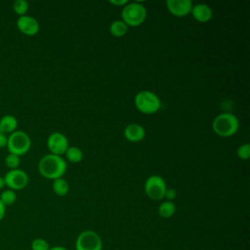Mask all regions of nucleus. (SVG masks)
Masks as SVG:
<instances>
[{
  "label": "nucleus",
  "mask_w": 250,
  "mask_h": 250,
  "mask_svg": "<svg viewBox=\"0 0 250 250\" xmlns=\"http://www.w3.org/2000/svg\"><path fill=\"white\" fill-rule=\"evenodd\" d=\"M7 142H8V136L0 132V148L7 146Z\"/></svg>",
  "instance_id": "obj_25"
},
{
  "label": "nucleus",
  "mask_w": 250,
  "mask_h": 250,
  "mask_svg": "<svg viewBox=\"0 0 250 250\" xmlns=\"http://www.w3.org/2000/svg\"><path fill=\"white\" fill-rule=\"evenodd\" d=\"M166 189V183L159 175L149 176L145 183V192L152 200H160L164 198Z\"/></svg>",
  "instance_id": "obj_7"
},
{
  "label": "nucleus",
  "mask_w": 250,
  "mask_h": 250,
  "mask_svg": "<svg viewBox=\"0 0 250 250\" xmlns=\"http://www.w3.org/2000/svg\"><path fill=\"white\" fill-rule=\"evenodd\" d=\"M75 250H103L102 237L92 229L83 230L75 240Z\"/></svg>",
  "instance_id": "obj_6"
},
{
  "label": "nucleus",
  "mask_w": 250,
  "mask_h": 250,
  "mask_svg": "<svg viewBox=\"0 0 250 250\" xmlns=\"http://www.w3.org/2000/svg\"><path fill=\"white\" fill-rule=\"evenodd\" d=\"M190 13L192 14V17L200 22H206L210 21L213 16L212 9L207 4H203V3H198L193 5Z\"/></svg>",
  "instance_id": "obj_13"
},
{
  "label": "nucleus",
  "mask_w": 250,
  "mask_h": 250,
  "mask_svg": "<svg viewBox=\"0 0 250 250\" xmlns=\"http://www.w3.org/2000/svg\"><path fill=\"white\" fill-rule=\"evenodd\" d=\"M166 6L172 15L185 17L190 13L193 3L191 0H167Z\"/></svg>",
  "instance_id": "obj_11"
},
{
  "label": "nucleus",
  "mask_w": 250,
  "mask_h": 250,
  "mask_svg": "<svg viewBox=\"0 0 250 250\" xmlns=\"http://www.w3.org/2000/svg\"><path fill=\"white\" fill-rule=\"evenodd\" d=\"M47 146L52 154L62 156L68 148L67 138L60 132H54L47 139Z\"/></svg>",
  "instance_id": "obj_9"
},
{
  "label": "nucleus",
  "mask_w": 250,
  "mask_h": 250,
  "mask_svg": "<svg viewBox=\"0 0 250 250\" xmlns=\"http://www.w3.org/2000/svg\"><path fill=\"white\" fill-rule=\"evenodd\" d=\"M6 214V206L0 201V222L4 219Z\"/></svg>",
  "instance_id": "obj_27"
},
{
  "label": "nucleus",
  "mask_w": 250,
  "mask_h": 250,
  "mask_svg": "<svg viewBox=\"0 0 250 250\" xmlns=\"http://www.w3.org/2000/svg\"><path fill=\"white\" fill-rule=\"evenodd\" d=\"M31 146V140L27 133L21 130H16L8 136L7 148L9 153L18 156L25 154Z\"/></svg>",
  "instance_id": "obj_5"
},
{
  "label": "nucleus",
  "mask_w": 250,
  "mask_h": 250,
  "mask_svg": "<svg viewBox=\"0 0 250 250\" xmlns=\"http://www.w3.org/2000/svg\"><path fill=\"white\" fill-rule=\"evenodd\" d=\"M28 8H29L28 2L25 0H16L13 3V10L19 17L26 15Z\"/></svg>",
  "instance_id": "obj_20"
},
{
  "label": "nucleus",
  "mask_w": 250,
  "mask_h": 250,
  "mask_svg": "<svg viewBox=\"0 0 250 250\" xmlns=\"http://www.w3.org/2000/svg\"><path fill=\"white\" fill-rule=\"evenodd\" d=\"M212 127L218 136L230 137L237 132L239 128V120L234 114L224 112L214 118Z\"/></svg>",
  "instance_id": "obj_2"
},
{
  "label": "nucleus",
  "mask_w": 250,
  "mask_h": 250,
  "mask_svg": "<svg viewBox=\"0 0 250 250\" xmlns=\"http://www.w3.org/2000/svg\"><path fill=\"white\" fill-rule=\"evenodd\" d=\"M177 191L174 188H167L164 194V197L167 199V201H172L176 198Z\"/></svg>",
  "instance_id": "obj_24"
},
{
  "label": "nucleus",
  "mask_w": 250,
  "mask_h": 250,
  "mask_svg": "<svg viewBox=\"0 0 250 250\" xmlns=\"http://www.w3.org/2000/svg\"><path fill=\"white\" fill-rule=\"evenodd\" d=\"M237 156L242 160H247L250 156V145L243 144L237 148Z\"/></svg>",
  "instance_id": "obj_23"
},
{
  "label": "nucleus",
  "mask_w": 250,
  "mask_h": 250,
  "mask_svg": "<svg viewBox=\"0 0 250 250\" xmlns=\"http://www.w3.org/2000/svg\"><path fill=\"white\" fill-rule=\"evenodd\" d=\"M20 163H21V158L16 154L8 153L5 157V164L10 170L18 169L20 166Z\"/></svg>",
  "instance_id": "obj_21"
},
{
  "label": "nucleus",
  "mask_w": 250,
  "mask_h": 250,
  "mask_svg": "<svg viewBox=\"0 0 250 250\" xmlns=\"http://www.w3.org/2000/svg\"><path fill=\"white\" fill-rule=\"evenodd\" d=\"M109 3L115 6H125L128 3V0H109Z\"/></svg>",
  "instance_id": "obj_26"
},
{
  "label": "nucleus",
  "mask_w": 250,
  "mask_h": 250,
  "mask_svg": "<svg viewBox=\"0 0 250 250\" xmlns=\"http://www.w3.org/2000/svg\"><path fill=\"white\" fill-rule=\"evenodd\" d=\"M17 27L18 29L24 35L33 36L38 33L40 29V25L38 21L31 16H21L17 19Z\"/></svg>",
  "instance_id": "obj_10"
},
{
  "label": "nucleus",
  "mask_w": 250,
  "mask_h": 250,
  "mask_svg": "<svg viewBox=\"0 0 250 250\" xmlns=\"http://www.w3.org/2000/svg\"><path fill=\"white\" fill-rule=\"evenodd\" d=\"M121 18L127 26H139L146 18V9L140 2H128L121 11Z\"/></svg>",
  "instance_id": "obj_3"
},
{
  "label": "nucleus",
  "mask_w": 250,
  "mask_h": 250,
  "mask_svg": "<svg viewBox=\"0 0 250 250\" xmlns=\"http://www.w3.org/2000/svg\"><path fill=\"white\" fill-rule=\"evenodd\" d=\"M5 187H6V184H5L4 177H3V176H0V190L3 189Z\"/></svg>",
  "instance_id": "obj_29"
},
{
  "label": "nucleus",
  "mask_w": 250,
  "mask_h": 250,
  "mask_svg": "<svg viewBox=\"0 0 250 250\" xmlns=\"http://www.w3.org/2000/svg\"><path fill=\"white\" fill-rule=\"evenodd\" d=\"M127 30H128V26L121 20L113 21L109 25V32L111 33V35L115 37H121L125 35Z\"/></svg>",
  "instance_id": "obj_16"
},
{
  "label": "nucleus",
  "mask_w": 250,
  "mask_h": 250,
  "mask_svg": "<svg viewBox=\"0 0 250 250\" xmlns=\"http://www.w3.org/2000/svg\"><path fill=\"white\" fill-rule=\"evenodd\" d=\"M134 103L136 107L143 113L152 114L159 110L161 102L158 96L148 90H144L136 94Z\"/></svg>",
  "instance_id": "obj_4"
},
{
  "label": "nucleus",
  "mask_w": 250,
  "mask_h": 250,
  "mask_svg": "<svg viewBox=\"0 0 250 250\" xmlns=\"http://www.w3.org/2000/svg\"><path fill=\"white\" fill-rule=\"evenodd\" d=\"M52 187L54 192L59 196H64L69 191V185L67 181H65L62 177L54 180Z\"/></svg>",
  "instance_id": "obj_15"
},
{
  "label": "nucleus",
  "mask_w": 250,
  "mask_h": 250,
  "mask_svg": "<svg viewBox=\"0 0 250 250\" xmlns=\"http://www.w3.org/2000/svg\"><path fill=\"white\" fill-rule=\"evenodd\" d=\"M18 127V120L12 114H5L0 118V132L7 135L16 131Z\"/></svg>",
  "instance_id": "obj_14"
},
{
  "label": "nucleus",
  "mask_w": 250,
  "mask_h": 250,
  "mask_svg": "<svg viewBox=\"0 0 250 250\" xmlns=\"http://www.w3.org/2000/svg\"><path fill=\"white\" fill-rule=\"evenodd\" d=\"M124 136L129 142L138 143L145 138L146 131L142 125L138 123H130L124 129Z\"/></svg>",
  "instance_id": "obj_12"
},
{
  "label": "nucleus",
  "mask_w": 250,
  "mask_h": 250,
  "mask_svg": "<svg viewBox=\"0 0 250 250\" xmlns=\"http://www.w3.org/2000/svg\"><path fill=\"white\" fill-rule=\"evenodd\" d=\"M65 155H66V158L73 163L80 162L83 158V152L77 146H68V148L65 151Z\"/></svg>",
  "instance_id": "obj_18"
},
{
  "label": "nucleus",
  "mask_w": 250,
  "mask_h": 250,
  "mask_svg": "<svg viewBox=\"0 0 250 250\" xmlns=\"http://www.w3.org/2000/svg\"><path fill=\"white\" fill-rule=\"evenodd\" d=\"M49 250H68V249L65 248V247H63V246H61V245H56V246L50 247Z\"/></svg>",
  "instance_id": "obj_28"
},
{
  "label": "nucleus",
  "mask_w": 250,
  "mask_h": 250,
  "mask_svg": "<svg viewBox=\"0 0 250 250\" xmlns=\"http://www.w3.org/2000/svg\"><path fill=\"white\" fill-rule=\"evenodd\" d=\"M65 160L59 155L52 153L46 154L38 162V171L46 179L56 180L62 178L66 171Z\"/></svg>",
  "instance_id": "obj_1"
},
{
  "label": "nucleus",
  "mask_w": 250,
  "mask_h": 250,
  "mask_svg": "<svg viewBox=\"0 0 250 250\" xmlns=\"http://www.w3.org/2000/svg\"><path fill=\"white\" fill-rule=\"evenodd\" d=\"M176 212V205L172 201H164L158 207V214L161 218L169 219Z\"/></svg>",
  "instance_id": "obj_17"
},
{
  "label": "nucleus",
  "mask_w": 250,
  "mask_h": 250,
  "mask_svg": "<svg viewBox=\"0 0 250 250\" xmlns=\"http://www.w3.org/2000/svg\"><path fill=\"white\" fill-rule=\"evenodd\" d=\"M6 187L12 190L23 189L28 184V175L22 169L9 170L4 176Z\"/></svg>",
  "instance_id": "obj_8"
},
{
  "label": "nucleus",
  "mask_w": 250,
  "mask_h": 250,
  "mask_svg": "<svg viewBox=\"0 0 250 250\" xmlns=\"http://www.w3.org/2000/svg\"><path fill=\"white\" fill-rule=\"evenodd\" d=\"M30 248H31V250H49L50 245L46 239L37 237L31 241Z\"/></svg>",
  "instance_id": "obj_22"
},
{
  "label": "nucleus",
  "mask_w": 250,
  "mask_h": 250,
  "mask_svg": "<svg viewBox=\"0 0 250 250\" xmlns=\"http://www.w3.org/2000/svg\"><path fill=\"white\" fill-rule=\"evenodd\" d=\"M17 200V194L15 190H12L10 188L2 190L0 194V201L7 207L10 205H13Z\"/></svg>",
  "instance_id": "obj_19"
}]
</instances>
